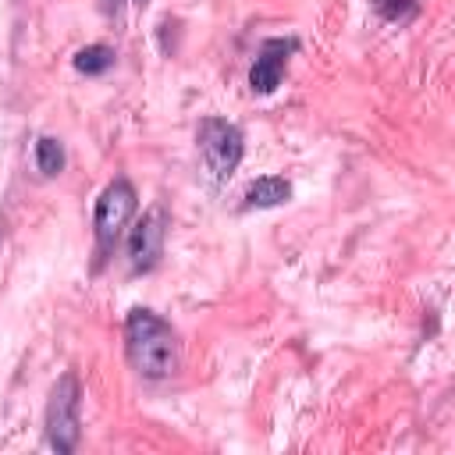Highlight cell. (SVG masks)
Here are the masks:
<instances>
[{"label":"cell","instance_id":"2","mask_svg":"<svg viewBox=\"0 0 455 455\" xmlns=\"http://www.w3.org/2000/svg\"><path fill=\"white\" fill-rule=\"evenodd\" d=\"M135 206H139V196H135V185L128 178H114L100 192L96 210H92V231H96V252H100V259L107 252H114L117 238L124 235V228H128V220L135 213Z\"/></svg>","mask_w":455,"mask_h":455},{"label":"cell","instance_id":"9","mask_svg":"<svg viewBox=\"0 0 455 455\" xmlns=\"http://www.w3.org/2000/svg\"><path fill=\"white\" fill-rule=\"evenodd\" d=\"M36 167H39L43 178H53V174L64 171V146H60V139L43 135V139L36 142Z\"/></svg>","mask_w":455,"mask_h":455},{"label":"cell","instance_id":"1","mask_svg":"<svg viewBox=\"0 0 455 455\" xmlns=\"http://www.w3.org/2000/svg\"><path fill=\"white\" fill-rule=\"evenodd\" d=\"M124 352L139 377L146 380H167L181 366V341L178 331L156 316L153 309L135 306L124 316Z\"/></svg>","mask_w":455,"mask_h":455},{"label":"cell","instance_id":"8","mask_svg":"<svg viewBox=\"0 0 455 455\" xmlns=\"http://www.w3.org/2000/svg\"><path fill=\"white\" fill-rule=\"evenodd\" d=\"M75 71H82V75H103V71H110L114 68V50L110 46H103V43H92V46H82L78 53H75Z\"/></svg>","mask_w":455,"mask_h":455},{"label":"cell","instance_id":"7","mask_svg":"<svg viewBox=\"0 0 455 455\" xmlns=\"http://www.w3.org/2000/svg\"><path fill=\"white\" fill-rule=\"evenodd\" d=\"M288 196H291V181L281 174H267L245 188V206L249 210H270V206L288 203Z\"/></svg>","mask_w":455,"mask_h":455},{"label":"cell","instance_id":"6","mask_svg":"<svg viewBox=\"0 0 455 455\" xmlns=\"http://www.w3.org/2000/svg\"><path fill=\"white\" fill-rule=\"evenodd\" d=\"M295 50H299L295 39H267V43L259 46L252 68H249V89L259 92V96L274 92V89L281 85L284 68H288V57H291Z\"/></svg>","mask_w":455,"mask_h":455},{"label":"cell","instance_id":"5","mask_svg":"<svg viewBox=\"0 0 455 455\" xmlns=\"http://www.w3.org/2000/svg\"><path fill=\"white\" fill-rule=\"evenodd\" d=\"M164 238H167V213L164 206H149L128 231V267L135 274H146L160 263V252H164Z\"/></svg>","mask_w":455,"mask_h":455},{"label":"cell","instance_id":"3","mask_svg":"<svg viewBox=\"0 0 455 455\" xmlns=\"http://www.w3.org/2000/svg\"><path fill=\"white\" fill-rule=\"evenodd\" d=\"M196 142H199L203 164H206V171H210L213 181L231 178V171L238 167V160L245 153L242 128L231 124V121H224V117H203L199 121V132H196Z\"/></svg>","mask_w":455,"mask_h":455},{"label":"cell","instance_id":"11","mask_svg":"<svg viewBox=\"0 0 455 455\" xmlns=\"http://www.w3.org/2000/svg\"><path fill=\"white\" fill-rule=\"evenodd\" d=\"M135 4H146V0H135ZM114 7H117V0H114Z\"/></svg>","mask_w":455,"mask_h":455},{"label":"cell","instance_id":"10","mask_svg":"<svg viewBox=\"0 0 455 455\" xmlns=\"http://www.w3.org/2000/svg\"><path fill=\"white\" fill-rule=\"evenodd\" d=\"M370 7L384 18V21H405L416 14L419 0H370Z\"/></svg>","mask_w":455,"mask_h":455},{"label":"cell","instance_id":"4","mask_svg":"<svg viewBox=\"0 0 455 455\" xmlns=\"http://www.w3.org/2000/svg\"><path fill=\"white\" fill-rule=\"evenodd\" d=\"M78 405H82V387L75 373L57 377L50 402H46V441L53 451L68 455L78 448Z\"/></svg>","mask_w":455,"mask_h":455}]
</instances>
